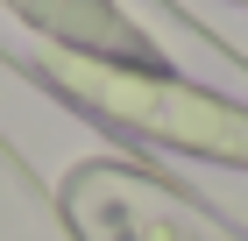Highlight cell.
I'll return each instance as SVG.
<instances>
[{
  "label": "cell",
  "mask_w": 248,
  "mask_h": 241,
  "mask_svg": "<svg viewBox=\"0 0 248 241\" xmlns=\"http://www.w3.org/2000/svg\"><path fill=\"white\" fill-rule=\"evenodd\" d=\"M21 7H29V15H36L43 29H57V36L107 43V50H121V57H135V50H142V43H135L128 29H121V21L107 15V7H99V0H21Z\"/></svg>",
  "instance_id": "cell-1"
}]
</instances>
